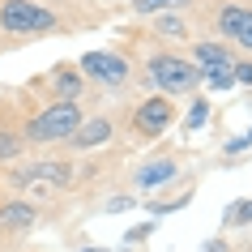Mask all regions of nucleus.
<instances>
[{
	"label": "nucleus",
	"instance_id": "obj_16",
	"mask_svg": "<svg viewBox=\"0 0 252 252\" xmlns=\"http://www.w3.org/2000/svg\"><path fill=\"white\" fill-rule=\"evenodd\" d=\"M205 120H210V103H205V98H197V103H192V111H188V128H201Z\"/></svg>",
	"mask_w": 252,
	"mask_h": 252
},
{
	"label": "nucleus",
	"instance_id": "obj_18",
	"mask_svg": "<svg viewBox=\"0 0 252 252\" xmlns=\"http://www.w3.org/2000/svg\"><path fill=\"white\" fill-rule=\"evenodd\" d=\"M248 146H252V128L244 137H235V141H226V154H239V150H248Z\"/></svg>",
	"mask_w": 252,
	"mask_h": 252
},
{
	"label": "nucleus",
	"instance_id": "obj_7",
	"mask_svg": "<svg viewBox=\"0 0 252 252\" xmlns=\"http://www.w3.org/2000/svg\"><path fill=\"white\" fill-rule=\"evenodd\" d=\"M9 180H13V184H68V167L64 162H30V167H22V171H13L9 175Z\"/></svg>",
	"mask_w": 252,
	"mask_h": 252
},
{
	"label": "nucleus",
	"instance_id": "obj_14",
	"mask_svg": "<svg viewBox=\"0 0 252 252\" xmlns=\"http://www.w3.org/2000/svg\"><path fill=\"white\" fill-rule=\"evenodd\" d=\"M158 34H171V39H184L188 30H184V22H180V17H171V13H158Z\"/></svg>",
	"mask_w": 252,
	"mask_h": 252
},
{
	"label": "nucleus",
	"instance_id": "obj_4",
	"mask_svg": "<svg viewBox=\"0 0 252 252\" xmlns=\"http://www.w3.org/2000/svg\"><path fill=\"white\" fill-rule=\"evenodd\" d=\"M171 124H175V107H171L167 94H154V98H146V103L133 111V128L141 137H162Z\"/></svg>",
	"mask_w": 252,
	"mask_h": 252
},
{
	"label": "nucleus",
	"instance_id": "obj_13",
	"mask_svg": "<svg viewBox=\"0 0 252 252\" xmlns=\"http://www.w3.org/2000/svg\"><path fill=\"white\" fill-rule=\"evenodd\" d=\"M222 222H226V226H248V222H252V197H248V201H235V205L226 210Z\"/></svg>",
	"mask_w": 252,
	"mask_h": 252
},
{
	"label": "nucleus",
	"instance_id": "obj_15",
	"mask_svg": "<svg viewBox=\"0 0 252 252\" xmlns=\"http://www.w3.org/2000/svg\"><path fill=\"white\" fill-rule=\"evenodd\" d=\"M128 4H133L137 13H167L175 0H128Z\"/></svg>",
	"mask_w": 252,
	"mask_h": 252
},
{
	"label": "nucleus",
	"instance_id": "obj_21",
	"mask_svg": "<svg viewBox=\"0 0 252 252\" xmlns=\"http://www.w3.org/2000/svg\"><path fill=\"white\" fill-rule=\"evenodd\" d=\"M86 252H103V248H86Z\"/></svg>",
	"mask_w": 252,
	"mask_h": 252
},
{
	"label": "nucleus",
	"instance_id": "obj_8",
	"mask_svg": "<svg viewBox=\"0 0 252 252\" xmlns=\"http://www.w3.org/2000/svg\"><path fill=\"white\" fill-rule=\"evenodd\" d=\"M77 150H98V146H107L111 141V120L107 116H94V120H81L77 124V133L68 137Z\"/></svg>",
	"mask_w": 252,
	"mask_h": 252
},
{
	"label": "nucleus",
	"instance_id": "obj_5",
	"mask_svg": "<svg viewBox=\"0 0 252 252\" xmlns=\"http://www.w3.org/2000/svg\"><path fill=\"white\" fill-rule=\"evenodd\" d=\"M81 68H86V77L103 81V86H124L128 81V64L116 52H86L81 56Z\"/></svg>",
	"mask_w": 252,
	"mask_h": 252
},
{
	"label": "nucleus",
	"instance_id": "obj_19",
	"mask_svg": "<svg viewBox=\"0 0 252 252\" xmlns=\"http://www.w3.org/2000/svg\"><path fill=\"white\" fill-rule=\"evenodd\" d=\"M150 231H154V222H141V226H133V231H128V239H146Z\"/></svg>",
	"mask_w": 252,
	"mask_h": 252
},
{
	"label": "nucleus",
	"instance_id": "obj_20",
	"mask_svg": "<svg viewBox=\"0 0 252 252\" xmlns=\"http://www.w3.org/2000/svg\"><path fill=\"white\" fill-rule=\"evenodd\" d=\"M205 252H226V244H222V239H210V244H205Z\"/></svg>",
	"mask_w": 252,
	"mask_h": 252
},
{
	"label": "nucleus",
	"instance_id": "obj_10",
	"mask_svg": "<svg viewBox=\"0 0 252 252\" xmlns=\"http://www.w3.org/2000/svg\"><path fill=\"white\" fill-rule=\"evenodd\" d=\"M0 222L4 226H30L34 222V205H30V201H13V205H4Z\"/></svg>",
	"mask_w": 252,
	"mask_h": 252
},
{
	"label": "nucleus",
	"instance_id": "obj_3",
	"mask_svg": "<svg viewBox=\"0 0 252 252\" xmlns=\"http://www.w3.org/2000/svg\"><path fill=\"white\" fill-rule=\"evenodd\" d=\"M0 26L13 30V34H47V30H56L60 22H56L52 9H43L34 0H4V4H0Z\"/></svg>",
	"mask_w": 252,
	"mask_h": 252
},
{
	"label": "nucleus",
	"instance_id": "obj_12",
	"mask_svg": "<svg viewBox=\"0 0 252 252\" xmlns=\"http://www.w3.org/2000/svg\"><path fill=\"white\" fill-rule=\"evenodd\" d=\"M56 90H60V94H64V98H68V103H77V90H81V77H77V73H73V68H56Z\"/></svg>",
	"mask_w": 252,
	"mask_h": 252
},
{
	"label": "nucleus",
	"instance_id": "obj_9",
	"mask_svg": "<svg viewBox=\"0 0 252 252\" xmlns=\"http://www.w3.org/2000/svg\"><path fill=\"white\" fill-rule=\"evenodd\" d=\"M175 158H154V162H146L141 171H137V188H158V184H171L175 180Z\"/></svg>",
	"mask_w": 252,
	"mask_h": 252
},
{
	"label": "nucleus",
	"instance_id": "obj_6",
	"mask_svg": "<svg viewBox=\"0 0 252 252\" xmlns=\"http://www.w3.org/2000/svg\"><path fill=\"white\" fill-rule=\"evenodd\" d=\"M218 30H222L226 39L252 52V9H239V4H226L222 13H218Z\"/></svg>",
	"mask_w": 252,
	"mask_h": 252
},
{
	"label": "nucleus",
	"instance_id": "obj_17",
	"mask_svg": "<svg viewBox=\"0 0 252 252\" xmlns=\"http://www.w3.org/2000/svg\"><path fill=\"white\" fill-rule=\"evenodd\" d=\"M231 77H235V81H244V86H252V60H239V64L231 68Z\"/></svg>",
	"mask_w": 252,
	"mask_h": 252
},
{
	"label": "nucleus",
	"instance_id": "obj_1",
	"mask_svg": "<svg viewBox=\"0 0 252 252\" xmlns=\"http://www.w3.org/2000/svg\"><path fill=\"white\" fill-rule=\"evenodd\" d=\"M81 107L77 103H68V98H56L52 107H43L34 120H26V141H34V146H47V141H68V137L77 133V124H81Z\"/></svg>",
	"mask_w": 252,
	"mask_h": 252
},
{
	"label": "nucleus",
	"instance_id": "obj_11",
	"mask_svg": "<svg viewBox=\"0 0 252 252\" xmlns=\"http://www.w3.org/2000/svg\"><path fill=\"white\" fill-rule=\"evenodd\" d=\"M26 146V133L22 128H0V158H17Z\"/></svg>",
	"mask_w": 252,
	"mask_h": 252
},
{
	"label": "nucleus",
	"instance_id": "obj_2",
	"mask_svg": "<svg viewBox=\"0 0 252 252\" xmlns=\"http://www.w3.org/2000/svg\"><path fill=\"white\" fill-rule=\"evenodd\" d=\"M150 81H154V86H158L162 94H167V98H171V94H188V90H197L201 81V73H197V64H192V60H184V56H150Z\"/></svg>",
	"mask_w": 252,
	"mask_h": 252
}]
</instances>
